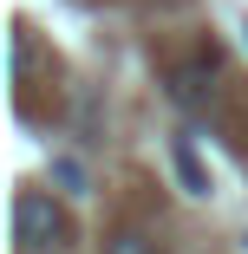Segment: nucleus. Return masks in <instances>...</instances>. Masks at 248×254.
<instances>
[{
	"instance_id": "f257e3e1",
	"label": "nucleus",
	"mask_w": 248,
	"mask_h": 254,
	"mask_svg": "<svg viewBox=\"0 0 248 254\" xmlns=\"http://www.w3.org/2000/svg\"><path fill=\"white\" fill-rule=\"evenodd\" d=\"M66 209L46 189H20L13 195V241H20V254H59L66 248Z\"/></svg>"
},
{
	"instance_id": "f03ea898",
	"label": "nucleus",
	"mask_w": 248,
	"mask_h": 254,
	"mask_svg": "<svg viewBox=\"0 0 248 254\" xmlns=\"http://www.w3.org/2000/svg\"><path fill=\"white\" fill-rule=\"evenodd\" d=\"M170 163H176V176H183V189H189V195H209V170H203V157L189 150V137H176V143H170Z\"/></svg>"
},
{
	"instance_id": "7ed1b4c3",
	"label": "nucleus",
	"mask_w": 248,
	"mask_h": 254,
	"mask_svg": "<svg viewBox=\"0 0 248 254\" xmlns=\"http://www.w3.org/2000/svg\"><path fill=\"white\" fill-rule=\"evenodd\" d=\"M105 254H157V241H144V235H111Z\"/></svg>"
},
{
	"instance_id": "20e7f679",
	"label": "nucleus",
	"mask_w": 248,
	"mask_h": 254,
	"mask_svg": "<svg viewBox=\"0 0 248 254\" xmlns=\"http://www.w3.org/2000/svg\"><path fill=\"white\" fill-rule=\"evenodd\" d=\"M53 183H59V189H72V195H79V189H85V170H79V163H72V157H59V163H53Z\"/></svg>"
}]
</instances>
